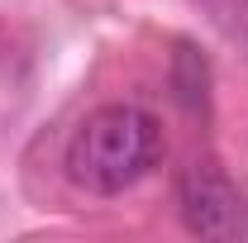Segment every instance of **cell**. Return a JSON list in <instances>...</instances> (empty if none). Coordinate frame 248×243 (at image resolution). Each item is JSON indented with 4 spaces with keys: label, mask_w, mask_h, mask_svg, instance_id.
Returning <instances> with one entry per match:
<instances>
[{
    "label": "cell",
    "mask_w": 248,
    "mask_h": 243,
    "mask_svg": "<svg viewBox=\"0 0 248 243\" xmlns=\"http://www.w3.org/2000/svg\"><path fill=\"white\" fill-rule=\"evenodd\" d=\"M162 157V129L143 105H100L77 124L67 143V177L91 196H120L139 186Z\"/></svg>",
    "instance_id": "cell-1"
},
{
    "label": "cell",
    "mask_w": 248,
    "mask_h": 243,
    "mask_svg": "<svg viewBox=\"0 0 248 243\" xmlns=\"http://www.w3.org/2000/svg\"><path fill=\"white\" fill-rule=\"evenodd\" d=\"M177 210L201 239H248V200L215 162H191L182 172Z\"/></svg>",
    "instance_id": "cell-2"
},
{
    "label": "cell",
    "mask_w": 248,
    "mask_h": 243,
    "mask_svg": "<svg viewBox=\"0 0 248 243\" xmlns=\"http://www.w3.org/2000/svg\"><path fill=\"white\" fill-rule=\"evenodd\" d=\"M196 5H201V15L224 38H234V43L248 48V0H196Z\"/></svg>",
    "instance_id": "cell-3"
},
{
    "label": "cell",
    "mask_w": 248,
    "mask_h": 243,
    "mask_svg": "<svg viewBox=\"0 0 248 243\" xmlns=\"http://www.w3.org/2000/svg\"><path fill=\"white\" fill-rule=\"evenodd\" d=\"M177 91H182L186 105H201V100H205V62L196 58L191 43L177 48Z\"/></svg>",
    "instance_id": "cell-4"
}]
</instances>
